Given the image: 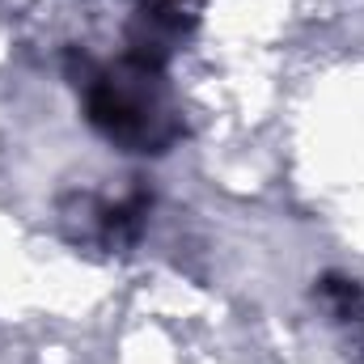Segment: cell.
Returning <instances> with one entry per match:
<instances>
[{
    "label": "cell",
    "mask_w": 364,
    "mask_h": 364,
    "mask_svg": "<svg viewBox=\"0 0 364 364\" xmlns=\"http://www.w3.org/2000/svg\"><path fill=\"white\" fill-rule=\"evenodd\" d=\"M166 68L140 64L123 55L119 64H90L81 60L77 90L85 97L90 123L127 153H166L182 136L178 114L166 102L161 85Z\"/></svg>",
    "instance_id": "6da1fadb"
},
{
    "label": "cell",
    "mask_w": 364,
    "mask_h": 364,
    "mask_svg": "<svg viewBox=\"0 0 364 364\" xmlns=\"http://www.w3.org/2000/svg\"><path fill=\"white\" fill-rule=\"evenodd\" d=\"M318 292H322V301L335 309L339 322H364V288L356 284V279L331 272V275H322Z\"/></svg>",
    "instance_id": "3957f363"
},
{
    "label": "cell",
    "mask_w": 364,
    "mask_h": 364,
    "mask_svg": "<svg viewBox=\"0 0 364 364\" xmlns=\"http://www.w3.org/2000/svg\"><path fill=\"white\" fill-rule=\"evenodd\" d=\"M195 26V17L186 13L182 0H140L132 30H127V55L153 68H166V60L174 55L186 30Z\"/></svg>",
    "instance_id": "7a4b0ae2"
}]
</instances>
